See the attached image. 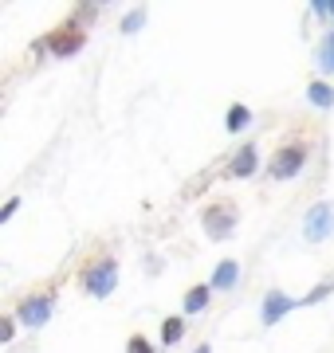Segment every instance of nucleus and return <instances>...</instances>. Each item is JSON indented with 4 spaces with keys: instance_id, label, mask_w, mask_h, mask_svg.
Instances as JSON below:
<instances>
[{
    "instance_id": "nucleus-1",
    "label": "nucleus",
    "mask_w": 334,
    "mask_h": 353,
    "mask_svg": "<svg viewBox=\"0 0 334 353\" xmlns=\"http://www.w3.org/2000/svg\"><path fill=\"white\" fill-rule=\"evenodd\" d=\"M303 165H307V145H303V141H291V145H279V150H275V157L268 161V176L287 181V176H295Z\"/></svg>"
},
{
    "instance_id": "nucleus-2",
    "label": "nucleus",
    "mask_w": 334,
    "mask_h": 353,
    "mask_svg": "<svg viewBox=\"0 0 334 353\" xmlns=\"http://www.w3.org/2000/svg\"><path fill=\"white\" fill-rule=\"evenodd\" d=\"M43 48L52 51V55H59V59H67V55H75V51L87 48V32H83V28H75L71 20H67L63 28H55L52 36L43 39Z\"/></svg>"
},
{
    "instance_id": "nucleus-3",
    "label": "nucleus",
    "mask_w": 334,
    "mask_h": 353,
    "mask_svg": "<svg viewBox=\"0 0 334 353\" xmlns=\"http://www.w3.org/2000/svg\"><path fill=\"white\" fill-rule=\"evenodd\" d=\"M201 224H205V232L213 240H224V236H232V228H236V208L228 201L208 204L205 212H201Z\"/></svg>"
},
{
    "instance_id": "nucleus-4",
    "label": "nucleus",
    "mask_w": 334,
    "mask_h": 353,
    "mask_svg": "<svg viewBox=\"0 0 334 353\" xmlns=\"http://www.w3.org/2000/svg\"><path fill=\"white\" fill-rule=\"evenodd\" d=\"M83 283H87V290L95 299H106V294L118 287V263L115 259H99L95 267H87V279H83Z\"/></svg>"
},
{
    "instance_id": "nucleus-5",
    "label": "nucleus",
    "mask_w": 334,
    "mask_h": 353,
    "mask_svg": "<svg viewBox=\"0 0 334 353\" xmlns=\"http://www.w3.org/2000/svg\"><path fill=\"white\" fill-rule=\"evenodd\" d=\"M331 232H334V208L331 204H315L307 212V220H303V236L311 243H322V240H331Z\"/></svg>"
},
{
    "instance_id": "nucleus-6",
    "label": "nucleus",
    "mask_w": 334,
    "mask_h": 353,
    "mask_svg": "<svg viewBox=\"0 0 334 353\" xmlns=\"http://www.w3.org/2000/svg\"><path fill=\"white\" fill-rule=\"evenodd\" d=\"M55 310V294H39V299H24V303L16 306V318L24 322V326H43Z\"/></svg>"
},
{
    "instance_id": "nucleus-7",
    "label": "nucleus",
    "mask_w": 334,
    "mask_h": 353,
    "mask_svg": "<svg viewBox=\"0 0 334 353\" xmlns=\"http://www.w3.org/2000/svg\"><path fill=\"white\" fill-rule=\"evenodd\" d=\"M256 165H259L256 145H240V150H236V157L228 161V176H236V181H244V176H252V173H256Z\"/></svg>"
},
{
    "instance_id": "nucleus-8",
    "label": "nucleus",
    "mask_w": 334,
    "mask_h": 353,
    "mask_svg": "<svg viewBox=\"0 0 334 353\" xmlns=\"http://www.w3.org/2000/svg\"><path fill=\"white\" fill-rule=\"evenodd\" d=\"M291 306H299L295 299H287V294H283V290H271L268 299H264V326H275V322H279L283 314H287V310H291Z\"/></svg>"
},
{
    "instance_id": "nucleus-9",
    "label": "nucleus",
    "mask_w": 334,
    "mask_h": 353,
    "mask_svg": "<svg viewBox=\"0 0 334 353\" xmlns=\"http://www.w3.org/2000/svg\"><path fill=\"white\" fill-rule=\"evenodd\" d=\"M236 279H240V263H236V259H224V263H217L208 287H213V290H232V287H236Z\"/></svg>"
},
{
    "instance_id": "nucleus-10",
    "label": "nucleus",
    "mask_w": 334,
    "mask_h": 353,
    "mask_svg": "<svg viewBox=\"0 0 334 353\" xmlns=\"http://www.w3.org/2000/svg\"><path fill=\"white\" fill-rule=\"evenodd\" d=\"M248 122H252V110H248L244 102H232V106H228V122H224V126H228V134H240Z\"/></svg>"
},
{
    "instance_id": "nucleus-11",
    "label": "nucleus",
    "mask_w": 334,
    "mask_h": 353,
    "mask_svg": "<svg viewBox=\"0 0 334 353\" xmlns=\"http://www.w3.org/2000/svg\"><path fill=\"white\" fill-rule=\"evenodd\" d=\"M208 294H213V287H193L189 294H185V314H201L208 306Z\"/></svg>"
},
{
    "instance_id": "nucleus-12",
    "label": "nucleus",
    "mask_w": 334,
    "mask_h": 353,
    "mask_svg": "<svg viewBox=\"0 0 334 353\" xmlns=\"http://www.w3.org/2000/svg\"><path fill=\"white\" fill-rule=\"evenodd\" d=\"M181 334H185V322L181 318H166L161 322V345H177Z\"/></svg>"
},
{
    "instance_id": "nucleus-13",
    "label": "nucleus",
    "mask_w": 334,
    "mask_h": 353,
    "mask_svg": "<svg viewBox=\"0 0 334 353\" xmlns=\"http://www.w3.org/2000/svg\"><path fill=\"white\" fill-rule=\"evenodd\" d=\"M307 99L315 102V106H322V110H326V106H334V90L326 87V83H311V87H307Z\"/></svg>"
},
{
    "instance_id": "nucleus-14",
    "label": "nucleus",
    "mask_w": 334,
    "mask_h": 353,
    "mask_svg": "<svg viewBox=\"0 0 334 353\" xmlns=\"http://www.w3.org/2000/svg\"><path fill=\"white\" fill-rule=\"evenodd\" d=\"M319 67L322 71H334V36H326L319 43Z\"/></svg>"
},
{
    "instance_id": "nucleus-15",
    "label": "nucleus",
    "mask_w": 334,
    "mask_h": 353,
    "mask_svg": "<svg viewBox=\"0 0 334 353\" xmlns=\"http://www.w3.org/2000/svg\"><path fill=\"white\" fill-rule=\"evenodd\" d=\"M331 283H322V287H315V290H311V294H307V299H299V306H315V303H322V299H326V294H331Z\"/></svg>"
},
{
    "instance_id": "nucleus-16",
    "label": "nucleus",
    "mask_w": 334,
    "mask_h": 353,
    "mask_svg": "<svg viewBox=\"0 0 334 353\" xmlns=\"http://www.w3.org/2000/svg\"><path fill=\"white\" fill-rule=\"evenodd\" d=\"M141 24H146V12H141V8H138V12H130L126 20H122V32H138Z\"/></svg>"
},
{
    "instance_id": "nucleus-17",
    "label": "nucleus",
    "mask_w": 334,
    "mask_h": 353,
    "mask_svg": "<svg viewBox=\"0 0 334 353\" xmlns=\"http://www.w3.org/2000/svg\"><path fill=\"white\" fill-rule=\"evenodd\" d=\"M12 330H16V314H4L0 318V341H12Z\"/></svg>"
},
{
    "instance_id": "nucleus-18",
    "label": "nucleus",
    "mask_w": 334,
    "mask_h": 353,
    "mask_svg": "<svg viewBox=\"0 0 334 353\" xmlns=\"http://www.w3.org/2000/svg\"><path fill=\"white\" fill-rule=\"evenodd\" d=\"M126 353H154V345H150L146 338H138V334H134V338H130V345H126Z\"/></svg>"
},
{
    "instance_id": "nucleus-19",
    "label": "nucleus",
    "mask_w": 334,
    "mask_h": 353,
    "mask_svg": "<svg viewBox=\"0 0 334 353\" xmlns=\"http://www.w3.org/2000/svg\"><path fill=\"white\" fill-rule=\"evenodd\" d=\"M16 208H20V196H12V201L4 204V208H0V224H4V220H12V212Z\"/></svg>"
},
{
    "instance_id": "nucleus-20",
    "label": "nucleus",
    "mask_w": 334,
    "mask_h": 353,
    "mask_svg": "<svg viewBox=\"0 0 334 353\" xmlns=\"http://www.w3.org/2000/svg\"><path fill=\"white\" fill-rule=\"evenodd\" d=\"M197 353H213V350H208V345H201V350H197Z\"/></svg>"
},
{
    "instance_id": "nucleus-21",
    "label": "nucleus",
    "mask_w": 334,
    "mask_h": 353,
    "mask_svg": "<svg viewBox=\"0 0 334 353\" xmlns=\"http://www.w3.org/2000/svg\"><path fill=\"white\" fill-rule=\"evenodd\" d=\"M331 16H334V4H331Z\"/></svg>"
}]
</instances>
